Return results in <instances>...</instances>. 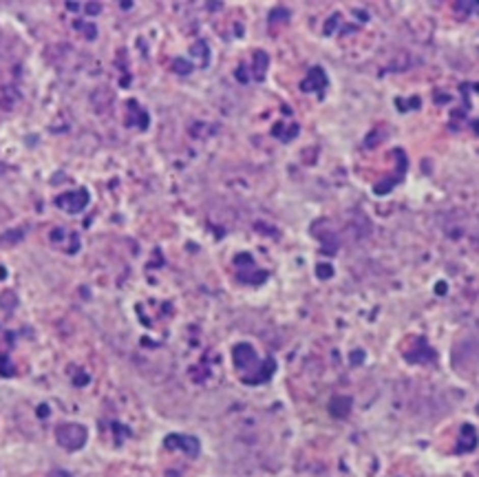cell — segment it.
Listing matches in <instances>:
<instances>
[{
    "label": "cell",
    "mask_w": 479,
    "mask_h": 477,
    "mask_svg": "<svg viewBox=\"0 0 479 477\" xmlns=\"http://www.w3.org/2000/svg\"><path fill=\"white\" fill-rule=\"evenodd\" d=\"M49 477H71V473H66V471H53V473H49Z\"/></svg>",
    "instance_id": "cell-14"
},
{
    "label": "cell",
    "mask_w": 479,
    "mask_h": 477,
    "mask_svg": "<svg viewBox=\"0 0 479 477\" xmlns=\"http://www.w3.org/2000/svg\"><path fill=\"white\" fill-rule=\"evenodd\" d=\"M232 358H234L236 369H241V371H248L250 367L256 365V354H254V349H252L250 345H245V342H241V345L234 347V352H232Z\"/></svg>",
    "instance_id": "cell-3"
},
{
    "label": "cell",
    "mask_w": 479,
    "mask_h": 477,
    "mask_svg": "<svg viewBox=\"0 0 479 477\" xmlns=\"http://www.w3.org/2000/svg\"><path fill=\"white\" fill-rule=\"evenodd\" d=\"M79 27H82V29H84V33H89V36H86V38H95V27H93L91 22H86V24H79Z\"/></svg>",
    "instance_id": "cell-12"
},
{
    "label": "cell",
    "mask_w": 479,
    "mask_h": 477,
    "mask_svg": "<svg viewBox=\"0 0 479 477\" xmlns=\"http://www.w3.org/2000/svg\"><path fill=\"white\" fill-rule=\"evenodd\" d=\"M265 69H268V56H265L263 51H256L254 53V78L263 80Z\"/></svg>",
    "instance_id": "cell-6"
},
{
    "label": "cell",
    "mask_w": 479,
    "mask_h": 477,
    "mask_svg": "<svg viewBox=\"0 0 479 477\" xmlns=\"http://www.w3.org/2000/svg\"><path fill=\"white\" fill-rule=\"evenodd\" d=\"M166 446L168 448H183L188 455L199 453V442L195 438H185V435H168V438H166Z\"/></svg>",
    "instance_id": "cell-4"
},
{
    "label": "cell",
    "mask_w": 479,
    "mask_h": 477,
    "mask_svg": "<svg viewBox=\"0 0 479 477\" xmlns=\"http://www.w3.org/2000/svg\"><path fill=\"white\" fill-rule=\"evenodd\" d=\"M349 405H351L349 398H336L334 402H331V413L334 415H347Z\"/></svg>",
    "instance_id": "cell-8"
},
{
    "label": "cell",
    "mask_w": 479,
    "mask_h": 477,
    "mask_svg": "<svg viewBox=\"0 0 479 477\" xmlns=\"http://www.w3.org/2000/svg\"><path fill=\"white\" fill-rule=\"evenodd\" d=\"M327 84V80H325V73L321 69H311L307 80L303 82V89L305 91H314V89H323V86Z\"/></svg>",
    "instance_id": "cell-5"
},
{
    "label": "cell",
    "mask_w": 479,
    "mask_h": 477,
    "mask_svg": "<svg viewBox=\"0 0 479 477\" xmlns=\"http://www.w3.org/2000/svg\"><path fill=\"white\" fill-rule=\"evenodd\" d=\"M84 11H86V13H99V5H97V3H91V5L84 7Z\"/></svg>",
    "instance_id": "cell-13"
},
{
    "label": "cell",
    "mask_w": 479,
    "mask_h": 477,
    "mask_svg": "<svg viewBox=\"0 0 479 477\" xmlns=\"http://www.w3.org/2000/svg\"><path fill=\"white\" fill-rule=\"evenodd\" d=\"M316 274H318V277H321V279H329L331 274H334V270H331V267H329L327 263H323V265H318Z\"/></svg>",
    "instance_id": "cell-10"
},
{
    "label": "cell",
    "mask_w": 479,
    "mask_h": 477,
    "mask_svg": "<svg viewBox=\"0 0 479 477\" xmlns=\"http://www.w3.org/2000/svg\"><path fill=\"white\" fill-rule=\"evenodd\" d=\"M0 375H13V365H11V360H9V356H5V354H0Z\"/></svg>",
    "instance_id": "cell-9"
},
{
    "label": "cell",
    "mask_w": 479,
    "mask_h": 477,
    "mask_svg": "<svg viewBox=\"0 0 479 477\" xmlns=\"http://www.w3.org/2000/svg\"><path fill=\"white\" fill-rule=\"evenodd\" d=\"M86 438H89V433H86V429L82 424H77V422H64V424H60L56 429V440L60 442V446L66 448V451H77V448H82L86 444Z\"/></svg>",
    "instance_id": "cell-1"
},
{
    "label": "cell",
    "mask_w": 479,
    "mask_h": 477,
    "mask_svg": "<svg viewBox=\"0 0 479 477\" xmlns=\"http://www.w3.org/2000/svg\"><path fill=\"white\" fill-rule=\"evenodd\" d=\"M46 413H49V409H44V405H42V409H38V415H42V418H44Z\"/></svg>",
    "instance_id": "cell-15"
},
{
    "label": "cell",
    "mask_w": 479,
    "mask_h": 477,
    "mask_svg": "<svg viewBox=\"0 0 479 477\" xmlns=\"http://www.w3.org/2000/svg\"><path fill=\"white\" fill-rule=\"evenodd\" d=\"M24 232L22 230H9L5 234H0V247H9V245H16L18 241H22Z\"/></svg>",
    "instance_id": "cell-7"
},
{
    "label": "cell",
    "mask_w": 479,
    "mask_h": 477,
    "mask_svg": "<svg viewBox=\"0 0 479 477\" xmlns=\"http://www.w3.org/2000/svg\"><path fill=\"white\" fill-rule=\"evenodd\" d=\"M56 204L60 208H64L66 212H79L86 204H89V192H86V190L66 192V194H62V197L56 199Z\"/></svg>",
    "instance_id": "cell-2"
},
{
    "label": "cell",
    "mask_w": 479,
    "mask_h": 477,
    "mask_svg": "<svg viewBox=\"0 0 479 477\" xmlns=\"http://www.w3.org/2000/svg\"><path fill=\"white\" fill-rule=\"evenodd\" d=\"M172 66L177 69V73H190V69H192L185 60H175V64H172Z\"/></svg>",
    "instance_id": "cell-11"
}]
</instances>
